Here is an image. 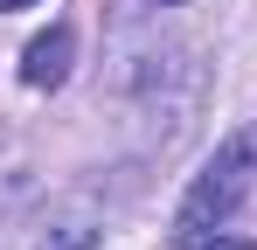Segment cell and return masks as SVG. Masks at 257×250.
I'll use <instances>...</instances> for the list:
<instances>
[{
    "instance_id": "7a4b0ae2",
    "label": "cell",
    "mask_w": 257,
    "mask_h": 250,
    "mask_svg": "<svg viewBox=\"0 0 257 250\" xmlns=\"http://www.w3.org/2000/svg\"><path fill=\"white\" fill-rule=\"evenodd\" d=\"M70 56H77V35H70V28H49V35H35V42H28V56H21V83L56 90V83L70 77Z\"/></svg>"
},
{
    "instance_id": "6da1fadb",
    "label": "cell",
    "mask_w": 257,
    "mask_h": 250,
    "mask_svg": "<svg viewBox=\"0 0 257 250\" xmlns=\"http://www.w3.org/2000/svg\"><path fill=\"white\" fill-rule=\"evenodd\" d=\"M250 174H257V132H229V139L215 146V160L195 174L181 215H174V250L195 243V236H215V222H229V208L243 202Z\"/></svg>"
},
{
    "instance_id": "5b68a950",
    "label": "cell",
    "mask_w": 257,
    "mask_h": 250,
    "mask_svg": "<svg viewBox=\"0 0 257 250\" xmlns=\"http://www.w3.org/2000/svg\"><path fill=\"white\" fill-rule=\"evenodd\" d=\"M14 7H35V0H0V14H14Z\"/></svg>"
},
{
    "instance_id": "3957f363",
    "label": "cell",
    "mask_w": 257,
    "mask_h": 250,
    "mask_svg": "<svg viewBox=\"0 0 257 250\" xmlns=\"http://www.w3.org/2000/svg\"><path fill=\"white\" fill-rule=\"evenodd\" d=\"M35 250H97V229H63V236H42Z\"/></svg>"
},
{
    "instance_id": "277c9868",
    "label": "cell",
    "mask_w": 257,
    "mask_h": 250,
    "mask_svg": "<svg viewBox=\"0 0 257 250\" xmlns=\"http://www.w3.org/2000/svg\"><path fill=\"white\" fill-rule=\"evenodd\" d=\"M181 250H257V243H243V236H222V229H215V236H195V243H181Z\"/></svg>"
}]
</instances>
